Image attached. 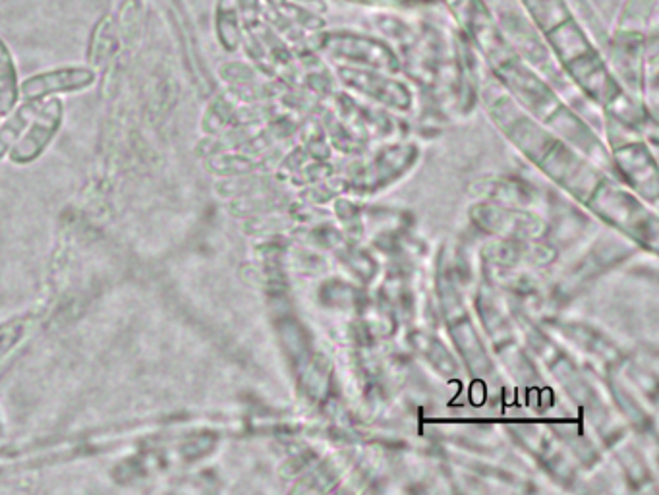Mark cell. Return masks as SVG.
<instances>
[{
	"label": "cell",
	"mask_w": 659,
	"mask_h": 495,
	"mask_svg": "<svg viewBox=\"0 0 659 495\" xmlns=\"http://www.w3.org/2000/svg\"><path fill=\"white\" fill-rule=\"evenodd\" d=\"M116 45L115 20L111 16H103L93 28L89 39V66L103 64V60L111 57Z\"/></svg>",
	"instance_id": "8992f818"
},
{
	"label": "cell",
	"mask_w": 659,
	"mask_h": 495,
	"mask_svg": "<svg viewBox=\"0 0 659 495\" xmlns=\"http://www.w3.org/2000/svg\"><path fill=\"white\" fill-rule=\"evenodd\" d=\"M18 66L8 43L0 37V117L8 115L22 99Z\"/></svg>",
	"instance_id": "277c9868"
},
{
	"label": "cell",
	"mask_w": 659,
	"mask_h": 495,
	"mask_svg": "<svg viewBox=\"0 0 659 495\" xmlns=\"http://www.w3.org/2000/svg\"><path fill=\"white\" fill-rule=\"evenodd\" d=\"M263 2H265V8L267 10H277V8H281L285 4V0H263Z\"/></svg>",
	"instance_id": "30bf717a"
},
{
	"label": "cell",
	"mask_w": 659,
	"mask_h": 495,
	"mask_svg": "<svg viewBox=\"0 0 659 495\" xmlns=\"http://www.w3.org/2000/svg\"><path fill=\"white\" fill-rule=\"evenodd\" d=\"M401 2H410V4H430V2H437V0H401Z\"/></svg>",
	"instance_id": "8fae6325"
},
{
	"label": "cell",
	"mask_w": 659,
	"mask_h": 495,
	"mask_svg": "<svg viewBox=\"0 0 659 495\" xmlns=\"http://www.w3.org/2000/svg\"><path fill=\"white\" fill-rule=\"evenodd\" d=\"M64 122V103L58 97L41 101L35 117L31 118L26 132L10 149V159L18 165H28L39 159L43 151L51 146Z\"/></svg>",
	"instance_id": "6da1fadb"
},
{
	"label": "cell",
	"mask_w": 659,
	"mask_h": 495,
	"mask_svg": "<svg viewBox=\"0 0 659 495\" xmlns=\"http://www.w3.org/2000/svg\"><path fill=\"white\" fill-rule=\"evenodd\" d=\"M97 82V72L91 66H62L33 74L20 84L24 101H45L62 93L86 91Z\"/></svg>",
	"instance_id": "7a4b0ae2"
},
{
	"label": "cell",
	"mask_w": 659,
	"mask_h": 495,
	"mask_svg": "<svg viewBox=\"0 0 659 495\" xmlns=\"http://www.w3.org/2000/svg\"><path fill=\"white\" fill-rule=\"evenodd\" d=\"M524 4L542 28L545 26V20H549L551 16H561V18L569 16L563 0H524Z\"/></svg>",
	"instance_id": "52a82bcc"
},
{
	"label": "cell",
	"mask_w": 659,
	"mask_h": 495,
	"mask_svg": "<svg viewBox=\"0 0 659 495\" xmlns=\"http://www.w3.org/2000/svg\"><path fill=\"white\" fill-rule=\"evenodd\" d=\"M39 105L41 101H22L6 115V120L0 124V159L22 138Z\"/></svg>",
	"instance_id": "5b68a950"
},
{
	"label": "cell",
	"mask_w": 659,
	"mask_h": 495,
	"mask_svg": "<svg viewBox=\"0 0 659 495\" xmlns=\"http://www.w3.org/2000/svg\"><path fill=\"white\" fill-rule=\"evenodd\" d=\"M346 2H364L366 4V2H373V0H346Z\"/></svg>",
	"instance_id": "7c38bea8"
},
{
	"label": "cell",
	"mask_w": 659,
	"mask_h": 495,
	"mask_svg": "<svg viewBox=\"0 0 659 495\" xmlns=\"http://www.w3.org/2000/svg\"><path fill=\"white\" fill-rule=\"evenodd\" d=\"M238 2V10L244 22V30L256 28L263 18H265V2L263 0H236Z\"/></svg>",
	"instance_id": "ba28073f"
},
{
	"label": "cell",
	"mask_w": 659,
	"mask_h": 495,
	"mask_svg": "<svg viewBox=\"0 0 659 495\" xmlns=\"http://www.w3.org/2000/svg\"><path fill=\"white\" fill-rule=\"evenodd\" d=\"M215 33L225 51H236L244 41V22L236 0H217Z\"/></svg>",
	"instance_id": "3957f363"
},
{
	"label": "cell",
	"mask_w": 659,
	"mask_h": 495,
	"mask_svg": "<svg viewBox=\"0 0 659 495\" xmlns=\"http://www.w3.org/2000/svg\"><path fill=\"white\" fill-rule=\"evenodd\" d=\"M288 4H294V6H300L312 14H317V16H323L329 8H327V2L325 0H285Z\"/></svg>",
	"instance_id": "9c48e42d"
}]
</instances>
